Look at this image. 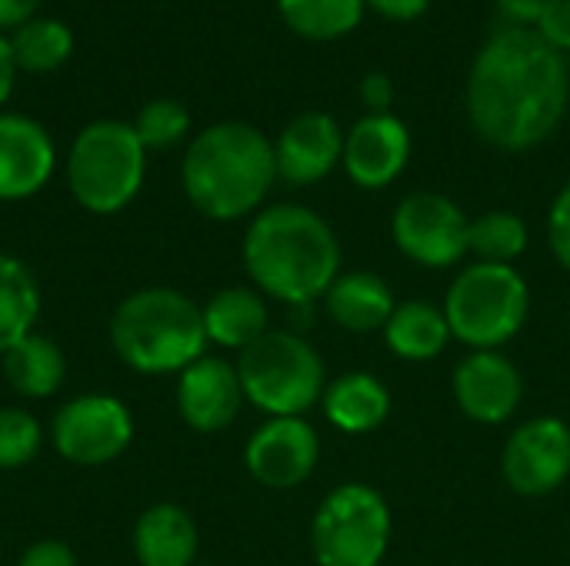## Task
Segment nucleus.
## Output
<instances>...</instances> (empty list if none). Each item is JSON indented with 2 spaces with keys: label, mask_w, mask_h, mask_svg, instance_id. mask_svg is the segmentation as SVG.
Wrapping results in <instances>:
<instances>
[{
  "label": "nucleus",
  "mask_w": 570,
  "mask_h": 566,
  "mask_svg": "<svg viewBox=\"0 0 570 566\" xmlns=\"http://www.w3.org/2000/svg\"><path fill=\"white\" fill-rule=\"evenodd\" d=\"M391 507L371 484L334 487L311 524V550L317 566H377L391 547Z\"/></svg>",
  "instance_id": "6e6552de"
},
{
  "label": "nucleus",
  "mask_w": 570,
  "mask_h": 566,
  "mask_svg": "<svg viewBox=\"0 0 570 566\" xmlns=\"http://www.w3.org/2000/svg\"><path fill=\"white\" fill-rule=\"evenodd\" d=\"M468 214L448 193L438 190L407 193L391 217L397 250L431 270L454 267L468 257Z\"/></svg>",
  "instance_id": "9d476101"
},
{
  "label": "nucleus",
  "mask_w": 570,
  "mask_h": 566,
  "mask_svg": "<svg viewBox=\"0 0 570 566\" xmlns=\"http://www.w3.org/2000/svg\"><path fill=\"white\" fill-rule=\"evenodd\" d=\"M341 157H344V133L337 120L324 110L297 113L274 143L277 177L294 187L324 180L341 163Z\"/></svg>",
  "instance_id": "dca6fc26"
},
{
  "label": "nucleus",
  "mask_w": 570,
  "mask_h": 566,
  "mask_svg": "<svg viewBox=\"0 0 570 566\" xmlns=\"http://www.w3.org/2000/svg\"><path fill=\"white\" fill-rule=\"evenodd\" d=\"M411 160V130L401 117L364 113L344 133V170L364 190H381L394 183Z\"/></svg>",
  "instance_id": "4468645a"
},
{
  "label": "nucleus",
  "mask_w": 570,
  "mask_h": 566,
  "mask_svg": "<svg viewBox=\"0 0 570 566\" xmlns=\"http://www.w3.org/2000/svg\"><path fill=\"white\" fill-rule=\"evenodd\" d=\"M501 474L521 497H548L570 477V427L561 417L524 420L504 444Z\"/></svg>",
  "instance_id": "9b49d317"
},
{
  "label": "nucleus",
  "mask_w": 570,
  "mask_h": 566,
  "mask_svg": "<svg viewBox=\"0 0 570 566\" xmlns=\"http://www.w3.org/2000/svg\"><path fill=\"white\" fill-rule=\"evenodd\" d=\"M180 180L194 210L210 220H240L277 180L274 143L244 120L210 123L187 143Z\"/></svg>",
  "instance_id": "7ed1b4c3"
},
{
  "label": "nucleus",
  "mask_w": 570,
  "mask_h": 566,
  "mask_svg": "<svg viewBox=\"0 0 570 566\" xmlns=\"http://www.w3.org/2000/svg\"><path fill=\"white\" fill-rule=\"evenodd\" d=\"M40 317V287L30 267L10 254H0V357L33 334Z\"/></svg>",
  "instance_id": "b1692460"
},
{
  "label": "nucleus",
  "mask_w": 570,
  "mask_h": 566,
  "mask_svg": "<svg viewBox=\"0 0 570 566\" xmlns=\"http://www.w3.org/2000/svg\"><path fill=\"white\" fill-rule=\"evenodd\" d=\"M43 444V430L23 407H0V470L27 467Z\"/></svg>",
  "instance_id": "c85d7f7f"
},
{
  "label": "nucleus",
  "mask_w": 570,
  "mask_h": 566,
  "mask_svg": "<svg viewBox=\"0 0 570 566\" xmlns=\"http://www.w3.org/2000/svg\"><path fill=\"white\" fill-rule=\"evenodd\" d=\"M384 340L394 357H401L407 364H428V360L441 357L454 337H451V327H448V317L441 307H434L428 300H407V304L394 307V314L384 327Z\"/></svg>",
  "instance_id": "4be33fe9"
},
{
  "label": "nucleus",
  "mask_w": 570,
  "mask_h": 566,
  "mask_svg": "<svg viewBox=\"0 0 570 566\" xmlns=\"http://www.w3.org/2000/svg\"><path fill=\"white\" fill-rule=\"evenodd\" d=\"M397 300L384 277L374 270H341L337 280L324 294L327 317L347 334H374L384 330Z\"/></svg>",
  "instance_id": "a211bd4d"
},
{
  "label": "nucleus",
  "mask_w": 570,
  "mask_h": 566,
  "mask_svg": "<svg viewBox=\"0 0 570 566\" xmlns=\"http://www.w3.org/2000/svg\"><path fill=\"white\" fill-rule=\"evenodd\" d=\"M321 460L317 430L304 417H271L261 424L247 447L244 464L261 487L294 490L301 487Z\"/></svg>",
  "instance_id": "f8f14e48"
},
{
  "label": "nucleus",
  "mask_w": 570,
  "mask_h": 566,
  "mask_svg": "<svg viewBox=\"0 0 570 566\" xmlns=\"http://www.w3.org/2000/svg\"><path fill=\"white\" fill-rule=\"evenodd\" d=\"M528 244H531L528 224L511 210H488L474 217L468 230V254H474L481 264L514 267V260L524 257Z\"/></svg>",
  "instance_id": "bb28decb"
},
{
  "label": "nucleus",
  "mask_w": 570,
  "mask_h": 566,
  "mask_svg": "<svg viewBox=\"0 0 570 566\" xmlns=\"http://www.w3.org/2000/svg\"><path fill=\"white\" fill-rule=\"evenodd\" d=\"M321 404H324V417L331 420V427H337L341 434L361 437V434H374L387 420L391 390L374 374L351 370L327 384Z\"/></svg>",
  "instance_id": "aec40b11"
},
{
  "label": "nucleus",
  "mask_w": 570,
  "mask_h": 566,
  "mask_svg": "<svg viewBox=\"0 0 570 566\" xmlns=\"http://www.w3.org/2000/svg\"><path fill=\"white\" fill-rule=\"evenodd\" d=\"M548 244H551L554 260L564 270H570V180L561 187V193L551 203V214H548Z\"/></svg>",
  "instance_id": "c756f323"
},
{
  "label": "nucleus",
  "mask_w": 570,
  "mask_h": 566,
  "mask_svg": "<svg viewBox=\"0 0 570 566\" xmlns=\"http://www.w3.org/2000/svg\"><path fill=\"white\" fill-rule=\"evenodd\" d=\"M147 150L134 133V123L124 120H94L87 123L67 153V187L73 200L90 214L124 210L144 183Z\"/></svg>",
  "instance_id": "423d86ee"
},
{
  "label": "nucleus",
  "mask_w": 570,
  "mask_h": 566,
  "mask_svg": "<svg viewBox=\"0 0 570 566\" xmlns=\"http://www.w3.org/2000/svg\"><path fill=\"white\" fill-rule=\"evenodd\" d=\"M110 344L137 374H184L207 350L200 307L174 287H144L110 317Z\"/></svg>",
  "instance_id": "20e7f679"
},
{
  "label": "nucleus",
  "mask_w": 570,
  "mask_h": 566,
  "mask_svg": "<svg viewBox=\"0 0 570 566\" xmlns=\"http://www.w3.org/2000/svg\"><path fill=\"white\" fill-rule=\"evenodd\" d=\"M244 400L247 397H244L237 367L224 357L204 354L177 380V410L184 424L197 434L227 430L237 420Z\"/></svg>",
  "instance_id": "2eb2a0df"
},
{
  "label": "nucleus",
  "mask_w": 570,
  "mask_h": 566,
  "mask_svg": "<svg viewBox=\"0 0 570 566\" xmlns=\"http://www.w3.org/2000/svg\"><path fill=\"white\" fill-rule=\"evenodd\" d=\"M200 314L207 340L224 350H247L271 330L264 294L254 287H224L200 307Z\"/></svg>",
  "instance_id": "412c9836"
},
{
  "label": "nucleus",
  "mask_w": 570,
  "mask_h": 566,
  "mask_svg": "<svg viewBox=\"0 0 570 566\" xmlns=\"http://www.w3.org/2000/svg\"><path fill=\"white\" fill-rule=\"evenodd\" d=\"M244 267L254 290L287 307L324 300L341 274V244L334 227L311 207L274 203L261 210L244 234Z\"/></svg>",
  "instance_id": "f03ea898"
},
{
  "label": "nucleus",
  "mask_w": 570,
  "mask_h": 566,
  "mask_svg": "<svg viewBox=\"0 0 570 566\" xmlns=\"http://www.w3.org/2000/svg\"><path fill=\"white\" fill-rule=\"evenodd\" d=\"M570 100L568 57L531 27H504L484 40L468 73L474 133L508 153L544 143Z\"/></svg>",
  "instance_id": "f257e3e1"
},
{
  "label": "nucleus",
  "mask_w": 570,
  "mask_h": 566,
  "mask_svg": "<svg viewBox=\"0 0 570 566\" xmlns=\"http://www.w3.org/2000/svg\"><path fill=\"white\" fill-rule=\"evenodd\" d=\"M10 50H13L17 70L50 73V70L63 67L67 57L73 53V30L57 17H33L13 30Z\"/></svg>",
  "instance_id": "393cba45"
},
{
  "label": "nucleus",
  "mask_w": 570,
  "mask_h": 566,
  "mask_svg": "<svg viewBox=\"0 0 570 566\" xmlns=\"http://www.w3.org/2000/svg\"><path fill=\"white\" fill-rule=\"evenodd\" d=\"M237 377L247 404L267 417H304L327 390L321 354L294 330H267L240 350Z\"/></svg>",
  "instance_id": "0eeeda50"
},
{
  "label": "nucleus",
  "mask_w": 570,
  "mask_h": 566,
  "mask_svg": "<svg viewBox=\"0 0 570 566\" xmlns=\"http://www.w3.org/2000/svg\"><path fill=\"white\" fill-rule=\"evenodd\" d=\"M364 3L374 7L377 13H384L387 20H397V23L417 20V17H424L428 7H431V0H364Z\"/></svg>",
  "instance_id": "72a5a7b5"
},
{
  "label": "nucleus",
  "mask_w": 570,
  "mask_h": 566,
  "mask_svg": "<svg viewBox=\"0 0 570 566\" xmlns=\"http://www.w3.org/2000/svg\"><path fill=\"white\" fill-rule=\"evenodd\" d=\"M451 387L461 414L484 427L508 424L524 397V377L501 350H471L454 367Z\"/></svg>",
  "instance_id": "ddd939ff"
},
{
  "label": "nucleus",
  "mask_w": 570,
  "mask_h": 566,
  "mask_svg": "<svg viewBox=\"0 0 570 566\" xmlns=\"http://www.w3.org/2000/svg\"><path fill=\"white\" fill-rule=\"evenodd\" d=\"M194 566H217V564H200V560H197V564H194Z\"/></svg>",
  "instance_id": "4c0bfd02"
},
{
  "label": "nucleus",
  "mask_w": 570,
  "mask_h": 566,
  "mask_svg": "<svg viewBox=\"0 0 570 566\" xmlns=\"http://www.w3.org/2000/svg\"><path fill=\"white\" fill-rule=\"evenodd\" d=\"M568 67H570V63H568Z\"/></svg>",
  "instance_id": "58836bf2"
},
{
  "label": "nucleus",
  "mask_w": 570,
  "mask_h": 566,
  "mask_svg": "<svg viewBox=\"0 0 570 566\" xmlns=\"http://www.w3.org/2000/svg\"><path fill=\"white\" fill-rule=\"evenodd\" d=\"M551 0H498L501 13L511 20V27H534L538 17L548 10Z\"/></svg>",
  "instance_id": "f704fd0d"
},
{
  "label": "nucleus",
  "mask_w": 570,
  "mask_h": 566,
  "mask_svg": "<svg viewBox=\"0 0 570 566\" xmlns=\"http://www.w3.org/2000/svg\"><path fill=\"white\" fill-rule=\"evenodd\" d=\"M441 310L454 340L471 350H501L528 324L531 287L518 267L474 260L451 280Z\"/></svg>",
  "instance_id": "39448f33"
},
{
  "label": "nucleus",
  "mask_w": 570,
  "mask_h": 566,
  "mask_svg": "<svg viewBox=\"0 0 570 566\" xmlns=\"http://www.w3.org/2000/svg\"><path fill=\"white\" fill-rule=\"evenodd\" d=\"M57 150L43 123L23 113H0V200L40 193L53 173Z\"/></svg>",
  "instance_id": "f3484780"
},
{
  "label": "nucleus",
  "mask_w": 570,
  "mask_h": 566,
  "mask_svg": "<svg viewBox=\"0 0 570 566\" xmlns=\"http://www.w3.org/2000/svg\"><path fill=\"white\" fill-rule=\"evenodd\" d=\"M197 547V524L177 504H154L134 524V557L140 566H194Z\"/></svg>",
  "instance_id": "6ab92c4d"
},
{
  "label": "nucleus",
  "mask_w": 570,
  "mask_h": 566,
  "mask_svg": "<svg viewBox=\"0 0 570 566\" xmlns=\"http://www.w3.org/2000/svg\"><path fill=\"white\" fill-rule=\"evenodd\" d=\"M364 0H277L281 20L307 40H337L364 20Z\"/></svg>",
  "instance_id": "a878e982"
},
{
  "label": "nucleus",
  "mask_w": 570,
  "mask_h": 566,
  "mask_svg": "<svg viewBox=\"0 0 570 566\" xmlns=\"http://www.w3.org/2000/svg\"><path fill=\"white\" fill-rule=\"evenodd\" d=\"M0 367H3L10 390L27 400L53 397L67 377V360H63L60 347L40 334H27L23 340H17L0 357Z\"/></svg>",
  "instance_id": "5701e85b"
},
{
  "label": "nucleus",
  "mask_w": 570,
  "mask_h": 566,
  "mask_svg": "<svg viewBox=\"0 0 570 566\" xmlns=\"http://www.w3.org/2000/svg\"><path fill=\"white\" fill-rule=\"evenodd\" d=\"M17 566H77V554L63 540H37L20 554Z\"/></svg>",
  "instance_id": "2f4dec72"
},
{
  "label": "nucleus",
  "mask_w": 570,
  "mask_h": 566,
  "mask_svg": "<svg viewBox=\"0 0 570 566\" xmlns=\"http://www.w3.org/2000/svg\"><path fill=\"white\" fill-rule=\"evenodd\" d=\"M361 100L367 107V113H387L391 100H394V83L387 73L381 70H371L364 80H361Z\"/></svg>",
  "instance_id": "473e14b6"
},
{
  "label": "nucleus",
  "mask_w": 570,
  "mask_h": 566,
  "mask_svg": "<svg viewBox=\"0 0 570 566\" xmlns=\"http://www.w3.org/2000/svg\"><path fill=\"white\" fill-rule=\"evenodd\" d=\"M37 7H40V0H0V30L23 27L27 20L37 17Z\"/></svg>",
  "instance_id": "c9c22d12"
},
{
  "label": "nucleus",
  "mask_w": 570,
  "mask_h": 566,
  "mask_svg": "<svg viewBox=\"0 0 570 566\" xmlns=\"http://www.w3.org/2000/svg\"><path fill=\"white\" fill-rule=\"evenodd\" d=\"M50 440L67 464L104 467L130 447L134 417L127 404L110 394H80L57 410Z\"/></svg>",
  "instance_id": "1a4fd4ad"
},
{
  "label": "nucleus",
  "mask_w": 570,
  "mask_h": 566,
  "mask_svg": "<svg viewBox=\"0 0 570 566\" xmlns=\"http://www.w3.org/2000/svg\"><path fill=\"white\" fill-rule=\"evenodd\" d=\"M13 77H17V60L10 50V40L0 37V107L7 103L10 90H13Z\"/></svg>",
  "instance_id": "e433bc0d"
},
{
  "label": "nucleus",
  "mask_w": 570,
  "mask_h": 566,
  "mask_svg": "<svg viewBox=\"0 0 570 566\" xmlns=\"http://www.w3.org/2000/svg\"><path fill=\"white\" fill-rule=\"evenodd\" d=\"M531 30H538L558 53H570V0H551Z\"/></svg>",
  "instance_id": "7c9ffc66"
},
{
  "label": "nucleus",
  "mask_w": 570,
  "mask_h": 566,
  "mask_svg": "<svg viewBox=\"0 0 570 566\" xmlns=\"http://www.w3.org/2000/svg\"><path fill=\"white\" fill-rule=\"evenodd\" d=\"M190 130V113L184 103L170 100V97H160V100H150L140 107L137 120H134V133L137 140L144 143V150H170L177 147Z\"/></svg>",
  "instance_id": "cd10ccee"
}]
</instances>
